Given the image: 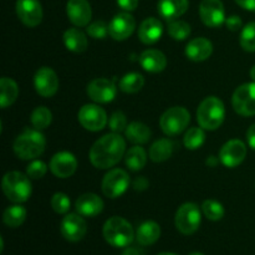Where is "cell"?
<instances>
[{"mask_svg": "<svg viewBox=\"0 0 255 255\" xmlns=\"http://www.w3.org/2000/svg\"><path fill=\"white\" fill-rule=\"evenodd\" d=\"M87 34L90 35L94 39H105L107 36V34H110L109 30V24H106L102 20L99 21H94L90 25H87L86 27Z\"/></svg>", "mask_w": 255, "mask_h": 255, "instance_id": "39", "label": "cell"}, {"mask_svg": "<svg viewBox=\"0 0 255 255\" xmlns=\"http://www.w3.org/2000/svg\"><path fill=\"white\" fill-rule=\"evenodd\" d=\"M45 146L46 141L41 132L25 129L15 139L14 152L21 159H34L44 153Z\"/></svg>", "mask_w": 255, "mask_h": 255, "instance_id": "4", "label": "cell"}, {"mask_svg": "<svg viewBox=\"0 0 255 255\" xmlns=\"http://www.w3.org/2000/svg\"><path fill=\"white\" fill-rule=\"evenodd\" d=\"M233 109L244 117L255 115V82L243 84L234 91L232 97Z\"/></svg>", "mask_w": 255, "mask_h": 255, "instance_id": "8", "label": "cell"}, {"mask_svg": "<svg viewBox=\"0 0 255 255\" xmlns=\"http://www.w3.org/2000/svg\"><path fill=\"white\" fill-rule=\"evenodd\" d=\"M191 115L184 107L174 106L167 110L159 120V126L167 136H177L188 127Z\"/></svg>", "mask_w": 255, "mask_h": 255, "instance_id": "6", "label": "cell"}, {"mask_svg": "<svg viewBox=\"0 0 255 255\" xmlns=\"http://www.w3.org/2000/svg\"><path fill=\"white\" fill-rule=\"evenodd\" d=\"M144 77L138 72L126 74L120 81V89L126 94H136L143 87Z\"/></svg>", "mask_w": 255, "mask_h": 255, "instance_id": "32", "label": "cell"}, {"mask_svg": "<svg viewBox=\"0 0 255 255\" xmlns=\"http://www.w3.org/2000/svg\"><path fill=\"white\" fill-rule=\"evenodd\" d=\"M34 86L42 97H51L59 90V77L51 67H40L34 76Z\"/></svg>", "mask_w": 255, "mask_h": 255, "instance_id": "13", "label": "cell"}, {"mask_svg": "<svg viewBox=\"0 0 255 255\" xmlns=\"http://www.w3.org/2000/svg\"><path fill=\"white\" fill-rule=\"evenodd\" d=\"M206 163H207V166H209V167H216L217 163H218V159H217V157H214V156H209L208 158H207Z\"/></svg>", "mask_w": 255, "mask_h": 255, "instance_id": "48", "label": "cell"}, {"mask_svg": "<svg viewBox=\"0 0 255 255\" xmlns=\"http://www.w3.org/2000/svg\"><path fill=\"white\" fill-rule=\"evenodd\" d=\"M109 126L110 128H111V131L115 132V133H121L122 131H125L127 127V120L124 112H114V114L111 115V117H110Z\"/></svg>", "mask_w": 255, "mask_h": 255, "instance_id": "40", "label": "cell"}, {"mask_svg": "<svg viewBox=\"0 0 255 255\" xmlns=\"http://www.w3.org/2000/svg\"><path fill=\"white\" fill-rule=\"evenodd\" d=\"M188 0H159L158 12L168 21L177 20L188 10Z\"/></svg>", "mask_w": 255, "mask_h": 255, "instance_id": "24", "label": "cell"}, {"mask_svg": "<svg viewBox=\"0 0 255 255\" xmlns=\"http://www.w3.org/2000/svg\"><path fill=\"white\" fill-rule=\"evenodd\" d=\"M157 255H177V254H174V253H159Z\"/></svg>", "mask_w": 255, "mask_h": 255, "instance_id": "51", "label": "cell"}, {"mask_svg": "<svg viewBox=\"0 0 255 255\" xmlns=\"http://www.w3.org/2000/svg\"><path fill=\"white\" fill-rule=\"evenodd\" d=\"M206 141V134H204L203 128H199V127H193V128H189L187 131V133L184 134L183 143L184 147L188 149H198L201 148L202 144Z\"/></svg>", "mask_w": 255, "mask_h": 255, "instance_id": "34", "label": "cell"}, {"mask_svg": "<svg viewBox=\"0 0 255 255\" xmlns=\"http://www.w3.org/2000/svg\"><path fill=\"white\" fill-rule=\"evenodd\" d=\"M117 4L125 11H133L138 6V0H117Z\"/></svg>", "mask_w": 255, "mask_h": 255, "instance_id": "43", "label": "cell"}, {"mask_svg": "<svg viewBox=\"0 0 255 255\" xmlns=\"http://www.w3.org/2000/svg\"><path fill=\"white\" fill-rule=\"evenodd\" d=\"M19 95V87L14 80L9 77H1L0 80V106L6 109L14 104Z\"/></svg>", "mask_w": 255, "mask_h": 255, "instance_id": "27", "label": "cell"}, {"mask_svg": "<svg viewBox=\"0 0 255 255\" xmlns=\"http://www.w3.org/2000/svg\"><path fill=\"white\" fill-rule=\"evenodd\" d=\"M213 52V44L206 37H196L186 46V55L192 61H204Z\"/></svg>", "mask_w": 255, "mask_h": 255, "instance_id": "21", "label": "cell"}, {"mask_svg": "<svg viewBox=\"0 0 255 255\" xmlns=\"http://www.w3.org/2000/svg\"><path fill=\"white\" fill-rule=\"evenodd\" d=\"M241 46L246 51H255V22L252 21L243 27L241 34Z\"/></svg>", "mask_w": 255, "mask_h": 255, "instance_id": "37", "label": "cell"}, {"mask_svg": "<svg viewBox=\"0 0 255 255\" xmlns=\"http://www.w3.org/2000/svg\"><path fill=\"white\" fill-rule=\"evenodd\" d=\"M202 212L209 221H221L224 217V207L219 202L213 199H207L202 204Z\"/></svg>", "mask_w": 255, "mask_h": 255, "instance_id": "35", "label": "cell"}, {"mask_svg": "<svg viewBox=\"0 0 255 255\" xmlns=\"http://www.w3.org/2000/svg\"><path fill=\"white\" fill-rule=\"evenodd\" d=\"M70 206H71V202L70 198L67 197V194L61 193V192H57L52 196L51 198V207L56 213L59 214H65L69 212Z\"/></svg>", "mask_w": 255, "mask_h": 255, "instance_id": "38", "label": "cell"}, {"mask_svg": "<svg viewBox=\"0 0 255 255\" xmlns=\"http://www.w3.org/2000/svg\"><path fill=\"white\" fill-rule=\"evenodd\" d=\"M16 14L20 21L29 27H35L42 20V7L39 0H17Z\"/></svg>", "mask_w": 255, "mask_h": 255, "instance_id": "15", "label": "cell"}, {"mask_svg": "<svg viewBox=\"0 0 255 255\" xmlns=\"http://www.w3.org/2000/svg\"><path fill=\"white\" fill-rule=\"evenodd\" d=\"M162 32H163L162 22L156 17H147L139 25L138 37L143 44L151 45L161 39Z\"/></svg>", "mask_w": 255, "mask_h": 255, "instance_id": "22", "label": "cell"}, {"mask_svg": "<svg viewBox=\"0 0 255 255\" xmlns=\"http://www.w3.org/2000/svg\"><path fill=\"white\" fill-rule=\"evenodd\" d=\"M247 141H248L251 148L255 151V124L252 125L248 131H247Z\"/></svg>", "mask_w": 255, "mask_h": 255, "instance_id": "44", "label": "cell"}, {"mask_svg": "<svg viewBox=\"0 0 255 255\" xmlns=\"http://www.w3.org/2000/svg\"><path fill=\"white\" fill-rule=\"evenodd\" d=\"M104 238L115 248H126L133 241L134 232L126 219L112 217L107 219L104 226Z\"/></svg>", "mask_w": 255, "mask_h": 255, "instance_id": "3", "label": "cell"}, {"mask_svg": "<svg viewBox=\"0 0 255 255\" xmlns=\"http://www.w3.org/2000/svg\"><path fill=\"white\" fill-rule=\"evenodd\" d=\"M201 209L196 203H192V202L182 204L177 211L176 219H174L176 228L184 236H191L196 233L201 226Z\"/></svg>", "mask_w": 255, "mask_h": 255, "instance_id": "7", "label": "cell"}, {"mask_svg": "<svg viewBox=\"0 0 255 255\" xmlns=\"http://www.w3.org/2000/svg\"><path fill=\"white\" fill-rule=\"evenodd\" d=\"M226 24L229 30H232V31H238V30L242 27V25H243V22H242V19L239 16H237V15H232V16L227 17Z\"/></svg>", "mask_w": 255, "mask_h": 255, "instance_id": "42", "label": "cell"}, {"mask_svg": "<svg viewBox=\"0 0 255 255\" xmlns=\"http://www.w3.org/2000/svg\"><path fill=\"white\" fill-rule=\"evenodd\" d=\"M30 120H31V124L35 128L45 129L46 127L50 126V124H51L52 114L47 107L40 106L36 107V109L32 111Z\"/></svg>", "mask_w": 255, "mask_h": 255, "instance_id": "33", "label": "cell"}, {"mask_svg": "<svg viewBox=\"0 0 255 255\" xmlns=\"http://www.w3.org/2000/svg\"><path fill=\"white\" fill-rule=\"evenodd\" d=\"M134 27H136L134 17L127 11L120 12V14L115 15L114 19L110 21V36L117 41H122L131 36L132 32L134 31Z\"/></svg>", "mask_w": 255, "mask_h": 255, "instance_id": "16", "label": "cell"}, {"mask_svg": "<svg viewBox=\"0 0 255 255\" xmlns=\"http://www.w3.org/2000/svg\"><path fill=\"white\" fill-rule=\"evenodd\" d=\"M67 17L75 26H87L91 20V5L87 0H69L66 5Z\"/></svg>", "mask_w": 255, "mask_h": 255, "instance_id": "19", "label": "cell"}, {"mask_svg": "<svg viewBox=\"0 0 255 255\" xmlns=\"http://www.w3.org/2000/svg\"><path fill=\"white\" fill-rule=\"evenodd\" d=\"M139 64L143 67V70L156 74V72H161L166 69L167 59L163 52H161L159 50L148 49L144 50L139 55Z\"/></svg>", "mask_w": 255, "mask_h": 255, "instance_id": "23", "label": "cell"}, {"mask_svg": "<svg viewBox=\"0 0 255 255\" xmlns=\"http://www.w3.org/2000/svg\"><path fill=\"white\" fill-rule=\"evenodd\" d=\"M226 117V109L222 100L216 96H209L204 99L197 110V121L203 129H214L222 126Z\"/></svg>", "mask_w": 255, "mask_h": 255, "instance_id": "2", "label": "cell"}, {"mask_svg": "<svg viewBox=\"0 0 255 255\" xmlns=\"http://www.w3.org/2000/svg\"><path fill=\"white\" fill-rule=\"evenodd\" d=\"M77 159L70 152H59L50 161V169L59 178H69L76 172Z\"/></svg>", "mask_w": 255, "mask_h": 255, "instance_id": "18", "label": "cell"}, {"mask_svg": "<svg viewBox=\"0 0 255 255\" xmlns=\"http://www.w3.org/2000/svg\"><path fill=\"white\" fill-rule=\"evenodd\" d=\"M77 213L82 217H96L104 209V201L95 193H84L77 198L76 203Z\"/></svg>", "mask_w": 255, "mask_h": 255, "instance_id": "20", "label": "cell"}, {"mask_svg": "<svg viewBox=\"0 0 255 255\" xmlns=\"http://www.w3.org/2000/svg\"><path fill=\"white\" fill-rule=\"evenodd\" d=\"M121 255H142V253L138 249L132 248V247H126V249L122 252Z\"/></svg>", "mask_w": 255, "mask_h": 255, "instance_id": "47", "label": "cell"}, {"mask_svg": "<svg viewBox=\"0 0 255 255\" xmlns=\"http://www.w3.org/2000/svg\"><path fill=\"white\" fill-rule=\"evenodd\" d=\"M168 34L173 37L174 40H186L191 35V26L186 21L182 20H173L168 24Z\"/></svg>", "mask_w": 255, "mask_h": 255, "instance_id": "36", "label": "cell"}, {"mask_svg": "<svg viewBox=\"0 0 255 255\" xmlns=\"http://www.w3.org/2000/svg\"><path fill=\"white\" fill-rule=\"evenodd\" d=\"M87 95L90 99L99 104H109L114 101L117 95L116 85L112 80L95 79L87 85Z\"/></svg>", "mask_w": 255, "mask_h": 255, "instance_id": "14", "label": "cell"}, {"mask_svg": "<svg viewBox=\"0 0 255 255\" xmlns=\"http://www.w3.org/2000/svg\"><path fill=\"white\" fill-rule=\"evenodd\" d=\"M174 149V143L167 138L158 139L149 148V158L153 162L167 161L172 156Z\"/></svg>", "mask_w": 255, "mask_h": 255, "instance_id": "29", "label": "cell"}, {"mask_svg": "<svg viewBox=\"0 0 255 255\" xmlns=\"http://www.w3.org/2000/svg\"><path fill=\"white\" fill-rule=\"evenodd\" d=\"M161 237V227L153 221H147L138 227L136 239L141 246H152Z\"/></svg>", "mask_w": 255, "mask_h": 255, "instance_id": "25", "label": "cell"}, {"mask_svg": "<svg viewBox=\"0 0 255 255\" xmlns=\"http://www.w3.org/2000/svg\"><path fill=\"white\" fill-rule=\"evenodd\" d=\"M126 142L119 133L105 134L92 144L90 149V161L96 168L107 169L114 167L124 157Z\"/></svg>", "mask_w": 255, "mask_h": 255, "instance_id": "1", "label": "cell"}, {"mask_svg": "<svg viewBox=\"0 0 255 255\" xmlns=\"http://www.w3.org/2000/svg\"><path fill=\"white\" fill-rule=\"evenodd\" d=\"M125 162L131 171H139L147 163L146 151L139 146L132 147L131 149L127 151L126 156H125Z\"/></svg>", "mask_w": 255, "mask_h": 255, "instance_id": "31", "label": "cell"}, {"mask_svg": "<svg viewBox=\"0 0 255 255\" xmlns=\"http://www.w3.org/2000/svg\"><path fill=\"white\" fill-rule=\"evenodd\" d=\"M127 139L134 144L147 143L151 138V129L142 122H131L125 129Z\"/></svg>", "mask_w": 255, "mask_h": 255, "instance_id": "28", "label": "cell"}, {"mask_svg": "<svg viewBox=\"0 0 255 255\" xmlns=\"http://www.w3.org/2000/svg\"><path fill=\"white\" fill-rule=\"evenodd\" d=\"M60 232L66 241L76 243L86 236L87 224L81 214L70 213L61 221Z\"/></svg>", "mask_w": 255, "mask_h": 255, "instance_id": "12", "label": "cell"}, {"mask_svg": "<svg viewBox=\"0 0 255 255\" xmlns=\"http://www.w3.org/2000/svg\"><path fill=\"white\" fill-rule=\"evenodd\" d=\"M26 219V209L20 204L7 207L2 213V221L10 228H17L21 226Z\"/></svg>", "mask_w": 255, "mask_h": 255, "instance_id": "30", "label": "cell"}, {"mask_svg": "<svg viewBox=\"0 0 255 255\" xmlns=\"http://www.w3.org/2000/svg\"><path fill=\"white\" fill-rule=\"evenodd\" d=\"M2 192L9 201L14 203H24L31 196V183L27 174L12 171L2 177Z\"/></svg>", "mask_w": 255, "mask_h": 255, "instance_id": "5", "label": "cell"}, {"mask_svg": "<svg viewBox=\"0 0 255 255\" xmlns=\"http://www.w3.org/2000/svg\"><path fill=\"white\" fill-rule=\"evenodd\" d=\"M79 122L87 131H101L107 124V115L105 110L97 105H85L79 111Z\"/></svg>", "mask_w": 255, "mask_h": 255, "instance_id": "10", "label": "cell"}, {"mask_svg": "<svg viewBox=\"0 0 255 255\" xmlns=\"http://www.w3.org/2000/svg\"><path fill=\"white\" fill-rule=\"evenodd\" d=\"M247 156V146L241 139L228 141L219 152V159L228 168H234L244 161Z\"/></svg>", "mask_w": 255, "mask_h": 255, "instance_id": "17", "label": "cell"}, {"mask_svg": "<svg viewBox=\"0 0 255 255\" xmlns=\"http://www.w3.org/2000/svg\"><path fill=\"white\" fill-rule=\"evenodd\" d=\"M199 16L206 26L218 27L226 22V10L221 0H202Z\"/></svg>", "mask_w": 255, "mask_h": 255, "instance_id": "11", "label": "cell"}, {"mask_svg": "<svg viewBox=\"0 0 255 255\" xmlns=\"http://www.w3.org/2000/svg\"><path fill=\"white\" fill-rule=\"evenodd\" d=\"M129 184V177L124 169H111L102 179V192L109 198H119L126 192Z\"/></svg>", "mask_w": 255, "mask_h": 255, "instance_id": "9", "label": "cell"}, {"mask_svg": "<svg viewBox=\"0 0 255 255\" xmlns=\"http://www.w3.org/2000/svg\"><path fill=\"white\" fill-rule=\"evenodd\" d=\"M46 172H47V166L42 161H32L26 168L27 177L31 179L42 178V177L46 174Z\"/></svg>", "mask_w": 255, "mask_h": 255, "instance_id": "41", "label": "cell"}, {"mask_svg": "<svg viewBox=\"0 0 255 255\" xmlns=\"http://www.w3.org/2000/svg\"><path fill=\"white\" fill-rule=\"evenodd\" d=\"M64 44L67 50L77 54L84 52L89 46L86 35L76 27H70L64 32Z\"/></svg>", "mask_w": 255, "mask_h": 255, "instance_id": "26", "label": "cell"}, {"mask_svg": "<svg viewBox=\"0 0 255 255\" xmlns=\"http://www.w3.org/2000/svg\"><path fill=\"white\" fill-rule=\"evenodd\" d=\"M251 77L253 79V81L255 82V65L251 69Z\"/></svg>", "mask_w": 255, "mask_h": 255, "instance_id": "49", "label": "cell"}, {"mask_svg": "<svg viewBox=\"0 0 255 255\" xmlns=\"http://www.w3.org/2000/svg\"><path fill=\"white\" fill-rule=\"evenodd\" d=\"M188 255H204V254L199 253V252H193V253H191V254H188Z\"/></svg>", "mask_w": 255, "mask_h": 255, "instance_id": "50", "label": "cell"}, {"mask_svg": "<svg viewBox=\"0 0 255 255\" xmlns=\"http://www.w3.org/2000/svg\"><path fill=\"white\" fill-rule=\"evenodd\" d=\"M148 187V181L144 177H139L133 182V188L136 191H144Z\"/></svg>", "mask_w": 255, "mask_h": 255, "instance_id": "46", "label": "cell"}, {"mask_svg": "<svg viewBox=\"0 0 255 255\" xmlns=\"http://www.w3.org/2000/svg\"><path fill=\"white\" fill-rule=\"evenodd\" d=\"M237 4L249 11H255V0H236Z\"/></svg>", "mask_w": 255, "mask_h": 255, "instance_id": "45", "label": "cell"}]
</instances>
